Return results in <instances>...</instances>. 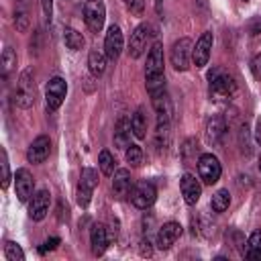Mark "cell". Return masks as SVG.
<instances>
[{"mask_svg":"<svg viewBox=\"0 0 261 261\" xmlns=\"http://www.w3.org/2000/svg\"><path fill=\"white\" fill-rule=\"evenodd\" d=\"M35 96H37V88H35V77H33V69L27 67L18 80H16V88L12 94V100L18 108H31L35 104Z\"/></svg>","mask_w":261,"mask_h":261,"instance_id":"1","label":"cell"},{"mask_svg":"<svg viewBox=\"0 0 261 261\" xmlns=\"http://www.w3.org/2000/svg\"><path fill=\"white\" fill-rule=\"evenodd\" d=\"M208 80H210V96H212L214 100H218V102L230 98V96L237 92V82H234V77H232L230 73H226L224 69H214V71H210Z\"/></svg>","mask_w":261,"mask_h":261,"instance_id":"2","label":"cell"},{"mask_svg":"<svg viewBox=\"0 0 261 261\" xmlns=\"http://www.w3.org/2000/svg\"><path fill=\"white\" fill-rule=\"evenodd\" d=\"M192 53H194V43L188 37H181L173 43L169 51V61L175 71H186L192 63Z\"/></svg>","mask_w":261,"mask_h":261,"instance_id":"3","label":"cell"},{"mask_svg":"<svg viewBox=\"0 0 261 261\" xmlns=\"http://www.w3.org/2000/svg\"><path fill=\"white\" fill-rule=\"evenodd\" d=\"M198 173H200V179L206 184V186H212L220 179V173H222V167H220V161L212 155V153H204L198 157Z\"/></svg>","mask_w":261,"mask_h":261,"instance_id":"4","label":"cell"},{"mask_svg":"<svg viewBox=\"0 0 261 261\" xmlns=\"http://www.w3.org/2000/svg\"><path fill=\"white\" fill-rule=\"evenodd\" d=\"M96 186H98V171L92 169V167H84V169H82V175H80L77 192H75V196H77V204H80L82 208H86V206L90 204V200H92V192H94Z\"/></svg>","mask_w":261,"mask_h":261,"instance_id":"5","label":"cell"},{"mask_svg":"<svg viewBox=\"0 0 261 261\" xmlns=\"http://www.w3.org/2000/svg\"><path fill=\"white\" fill-rule=\"evenodd\" d=\"M106 18V6L102 0H86L84 4V20L92 33H100Z\"/></svg>","mask_w":261,"mask_h":261,"instance_id":"6","label":"cell"},{"mask_svg":"<svg viewBox=\"0 0 261 261\" xmlns=\"http://www.w3.org/2000/svg\"><path fill=\"white\" fill-rule=\"evenodd\" d=\"M65 94H67V84H65V80L59 77V75L51 77L49 84H47V90H45V104H47V108H49V110H57V108L63 104Z\"/></svg>","mask_w":261,"mask_h":261,"instance_id":"7","label":"cell"},{"mask_svg":"<svg viewBox=\"0 0 261 261\" xmlns=\"http://www.w3.org/2000/svg\"><path fill=\"white\" fill-rule=\"evenodd\" d=\"M155 198H157V190H155V186H153L151 181H147V179L139 181V184L133 188V192H130V202H133L137 208H141V210H147L149 206H153Z\"/></svg>","mask_w":261,"mask_h":261,"instance_id":"8","label":"cell"},{"mask_svg":"<svg viewBox=\"0 0 261 261\" xmlns=\"http://www.w3.org/2000/svg\"><path fill=\"white\" fill-rule=\"evenodd\" d=\"M122 47H124V37H122V31L118 24H110L108 31H106V37H104V53L108 59L116 61L122 53Z\"/></svg>","mask_w":261,"mask_h":261,"instance_id":"9","label":"cell"},{"mask_svg":"<svg viewBox=\"0 0 261 261\" xmlns=\"http://www.w3.org/2000/svg\"><path fill=\"white\" fill-rule=\"evenodd\" d=\"M49 204H51V194L47 188L35 192L31 198V204H29V216L33 220H43L49 212Z\"/></svg>","mask_w":261,"mask_h":261,"instance_id":"10","label":"cell"},{"mask_svg":"<svg viewBox=\"0 0 261 261\" xmlns=\"http://www.w3.org/2000/svg\"><path fill=\"white\" fill-rule=\"evenodd\" d=\"M212 41H214L212 31H204L202 37L196 41L194 53H192V61H194L196 67H204V65L208 63V59H210V49H212Z\"/></svg>","mask_w":261,"mask_h":261,"instance_id":"11","label":"cell"},{"mask_svg":"<svg viewBox=\"0 0 261 261\" xmlns=\"http://www.w3.org/2000/svg\"><path fill=\"white\" fill-rule=\"evenodd\" d=\"M159 75H165V73H163V47H161V43H155V45L149 49V55H147L145 80L159 77Z\"/></svg>","mask_w":261,"mask_h":261,"instance_id":"12","label":"cell"},{"mask_svg":"<svg viewBox=\"0 0 261 261\" xmlns=\"http://www.w3.org/2000/svg\"><path fill=\"white\" fill-rule=\"evenodd\" d=\"M51 153V141L47 135H39L27 149V161L29 163H43Z\"/></svg>","mask_w":261,"mask_h":261,"instance_id":"13","label":"cell"},{"mask_svg":"<svg viewBox=\"0 0 261 261\" xmlns=\"http://www.w3.org/2000/svg\"><path fill=\"white\" fill-rule=\"evenodd\" d=\"M14 186H16L18 200L20 202H29L31 196H33V190H35V179H33L31 171L24 169V167L16 169V173H14Z\"/></svg>","mask_w":261,"mask_h":261,"instance_id":"14","label":"cell"},{"mask_svg":"<svg viewBox=\"0 0 261 261\" xmlns=\"http://www.w3.org/2000/svg\"><path fill=\"white\" fill-rule=\"evenodd\" d=\"M179 237H181V224L175 222V220H169V222H165V224L159 228V232H157V243H155V245H157L161 251H165V249H169Z\"/></svg>","mask_w":261,"mask_h":261,"instance_id":"15","label":"cell"},{"mask_svg":"<svg viewBox=\"0 0 261 261\" xmlns=\"http://www.w3.org/2000/svg\"><path fill=\"white\" fill-rule=\"evenodd\" d=\"M147 39H149V27L143 22L139 24L133 33H130V41H128V53L133 59H139L145 49H147Z\"/></svg>","mask_w":261,"mask_h":261,"instance_id":"16","label":"cell"},{"mask_svg":"<svg viewBox=\"0 0 261 261\" xmlns=\"http://www.w3.org/2000/svg\"><path fill=\"white\" fill-rule=\"evenodd\" d=\"M179 190H181V196H184L186 204H190V206H194L200 200V196H202V186H200V181L192 173H184L181 175Z\"/></svg>","mask_w":261,"mask_h":261,"instance_id":"17","label":"cell"},{"mask_svg":"<svg viewBox=\"0 0 261 261\" xmlns=\"http://www.w3.org/2000/svg\"><path fill=\"white\" fill-rule=\"evenodd\" d=\"M112 192L118 200H126L133 192V177L128 169H116L112 177Z\"/></svg>","mask_w":261,"mask_h":261,"instance_id":"18","label":"cell"},{"mask_svg":"<svg viewBox=\"0 0 261 261\" xmlns=\"http://www.w3.org/2000/svg\"><path fill=\"white\" fill-rule=\"evenodd\" d=\"M108 232H106V226L104 224H100V222H96V224H92V228H90V247H92V253L98 257V255H102L104 251H106V247H108Z\"/></svg>","mask_w":261,"mask_h":261,"instance_id":"19","label":"cell"},{"mask_svg":"<svg viewBox=\"0 0 261 261\" xmlns=\"http://www.w3.org/2000/svg\"><path fill=\"white\" fill-rule=\"evenodd\" d=\"M130 133H133V124H130V118L122 116L118 122H116V128H114V145L118 149H126L130 145Z\"/></svg>","mask_w":261,"mask_h":261,"instance_id":"20","label":"cell"},{"mask_svg":"<svg viewBox=\"0 0 261 261\" xmlns=\"http://www.w3.org/2000/svg\"><path fill=\"white\" fill-rule=\"evenodd\" d=\"M224 130H226L224 118L218 116V114H214V116L208 118V122H206V141H208L210 145H216V143L222 139Z\"/></svg>","mask_w":261,"mask_h":261,"instance_id":"21","label":"cell"},{"mask_svg":"<svg viewBox=\"0 0 261 261\" xmlns=\"http://www.w3.org/2000/svg\"><path fill=\"white\" fill-rule=\"evenodd\" d=\"M106 53H102V51H98V49H92L90 51V55H88V67H90V73L94 75V77H100L102 73H104V69H106Z\"/></svg>","mask_w":261,"mask_h":261,"instance_id":"22","label":"cell"},{"mask_svg":"<svg viewBox=\"0 0 261 261\" xmlns=\"http://www.w3.org/2000/svg\"><path fill=\"white\" fill-rule=\"evenodd\" d=\"M245 259H253V261H261V228L253 230L249 241H247V253Z\"/></svg>","mask_w":261,"mask_h":261,"instance_id":"23","label":"cell"},{"mask_svg":"<svg viewBox=\"0 0 261 261\" xmlns=\"http://www.w3.org/2000/svg\"><path fill=\"white\" fill-rule=\"evenodd\" d=\"M130 124H133V135L137 139H145L147 137V116L143 112V108H137L130 116Z\"/></svg>","mask_w":261,"mask_h":261,"instance_id":"24","label":"cell"},{"mask_svg":"<svg viewBox=\"0 0 261 261\" xmlns=\"http://www.w3.org/2000/svg\"><path fill=\"white\" fill-rule=\"evenodd\" d=\"M63 41H65V47L71 49V51H80V49L84 47V37H82V33H77V31L71 29V27H67V29L63 31Z\"/></svg>","mask_w":261,"mask_h":261,"instance_id":"25","label":"cell"},{"mask_svg":"<svg viewBox=\"0 0 261 261\" xmlns=\"http://www.w3.org/2000/svg\"><path fill=\"white\" fill-rule=\"evenodd\" d=\"M228 204H230V194H228V190H218V192H214L212 202H210V206H212L214 212H224V210L228 208Z\"/></svg>","mask_w":261,"mask_h":261,"instance_id":"26","label":"cell"},{"mask_svg":"<svg viewBox=\"0 0 261 261\" xmlns=\"http://www.w3.org/2000/svg\"><path fill=\"white\" fill-rule=\"evenodd\" d=\"M98 165H100V171H102L104 175H112V173H114V157L110 155L108 149H102V151H100Z\"/></svg>","mask_w":261,"mask_h":261,"instance_id":"27","label":"cell"},{"mask_svg":"<svg viewBox=\"0 0 261 261\" xmlns=\"http://www.w3.org/2000/svg\"><path fill=\"white\" fill-rule=\"evenodd\" d=\"M4 257L8 261H22L24 259V253H22L20 245H16L14 241H6V245H4Z\"/></svg>","mask_w":261,"mask_h":261,"instance_id":"28","label":"cell"},{"mask_svg":"<svg viewBox=\"0 0 261 261\" xmlns=\"http://www.w3.org/2000/svg\"><path fill=\"white\" fill-rule=\"evenodd\" d=\"M14 65H16V53H14L12 47H6L4 53H2V75L6 77Z\"/></svg>","mask_w":261,"mask_h":261,"instance_id":"29","label":"cell"},{"mask_svg":"<svg viewBox=\"0 0 261 261\" xmlns=\"http://www.w3.org/2000/svg\"><path fill=\"white\" fill-rule=\"evenodd\" d=\"M124 157H126V163H130L133 167H139L143 163V151L139 145H128Z\"/></svg>","mask_w":261,"mask_h":261,"instance_id":"30","label":"cell"},{"mask_svg":"<svg viewBox=\"0 0 261 261\" xmlns=\"http://www.w3.org/2000/svg\"><path fill=\"white\" fill-rule=\"evenodd\" d=\"M196 153H198V143H196L194 139H188V141L184 143V147H181V157H184V161L190 163L192 157L196 159Z\"/></svg>","mask_w":261,"mask_h":261,"instance_id":"31","label":"cell"},{"mask_svg":"<svg viewBox=\"0 0 261 261\" xmlns=\"http://www.w3.org/2000/svg\"><path fill=\"white\" fill-rule=\"evenodd\" d=\"M14 22H16V29L20 33H24L29 29V14L24 8H16V16H14Z\"/></svg>","mask_w":261,"mask_h":261,"instance_id":"32","label":"cell"},{"mask_svg":"<svg viewBox=\"0 0 261 261\" xmlns=\"http://www.w3.org/2000/svg\"><path fill=\"white\" fill-rule=\"evenodd\" d=\"M122 2H124V6H126L133 14H137V16H141L143 10H145V0H122Z\"/></svg>","mask_w":261,"mask_h":261,"instance_id":"33","label":"cell"},{"mask_svg":"<svg viewBox=\"0 0 261 261\" xmlns=\"http://www.w3.org/2000/svg\"><path fill=\"white\" fill-rule=\"evenodd\" d=\"M10 184V169H8V157L6 151H2V188L6 190Z\"/></svg>","mask_w":261,"mask_h":261,"instance_id":"34","label":"cell"},{"mask_svg":"<svg viewBox=\"0 0 261 261\" xmlns=\"http://www.w3.org/2000/svg\"><path fill=\"white\" fill-rule=\"evenodd\" d=\"M249 67H251V73H253V77L261 82V53H257V55L251 59Z\"/></svg>","mask_w":261,"mask_h":261,"instance_id":"35","label":"cell"},{"mask_svg":"<svg viewBox=\"0 0 261 261\" xmlns=\"http://www.w3.org/2000/svg\"><path fill=\"white\" fill-rule=\"evenodd\" d=\"M139 253H141L143 257H151V255H153V245H151L149 237H143V239H141V245H139Z\"/></svg>","mask_w":261,"mask_h":261,"instance_id":"36","label":"cell"},{"mask_svg":"<svg viewBox=\"0 0 261 261\" xmlns=\"http://www.w3.org/2000/svg\"><path fill=\"white\" fill-rule=\"evenodd\" d=\"M59 243H61V241H59L57 237H51V239H47V241H45V243L39 247V253H41V255H45L47 251H53V249H55Z\"/></svg>","mask_w":261,"mask_h":261,"instance_id":"37","label":"cell"},{"mask_svg":"<svg viewBox=\"0 0 261 261\" xmlns=\"http://www.w3.org/2000/svg\"><path fill=\"white\" fill-rule=\"evenodd\" d=\"M41 6H43V12H45L47 20H51V14H53V0H41Z\"/></svg>","mask_w":261,"mask_h":261,"instance_id":"38","label":"cell"},{"mask_svg":"<svg viewBox=\"0 0 261 261\" xmlns=\"http://www.w3.org/2000/svg\"><path fill=\"white\" fill-rule=\"evenodd\" d=\"M255 137H257V141H259V145H261V122L257 124V133H255Z\"/></svg>","mask_w":261,"mask_h":261,"instance_id":"39","label":"cell"},{"mask_svg":"<svg viewBox=\"0 0 261 261\" xmlns=\"http://www.w3.org/2000/svg\"><path fill=\"white\" fill-rule=\"evenodd\" d=\"M259 171H261V155H259Z\"/></svg>","mask_w":261,"mask_h":261,"instance_id":"40","label":"cell"},{"mask_svg":"<svg viewBox=\"0 0 261 261\" xmlns=\"http://www.w3.org/2000/svg\"><path fill=\"white\" fill-rule=\"evenodd\" d=\"M243 2H249V0H243Z\"/></svg>","mask_w":261,"mask_h":261,"instance_id":"41","label":"cell"},{"mask_svg":"<svg viewBox=\"0 0 261 261\" xmlns=\"http://www.w3.org/2000/svg\"><path fill=\"white\" fill-rule=\"evenodd\" d=\"M157 2H161V0H157Z\"/></svg>","mask_w":261,"mask_h":261,"instance_id":"42","label":"cell"},{"mask_svg":"<svg viewBox=\"0 0 261 261\" xmlns=\"http://www.w3.org/2000/svg\"><path fill=\"white\" fill-rule=\"evenodd\" d=\"M63 2H65V0H63Z\"/></svg>","mask_w":261,"mask_h":261,"instance_id":"43","label":"cell"}]
</instances>
